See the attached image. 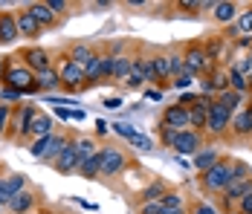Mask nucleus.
I'll return each mask as SVG.
<instances>
[{"label":"nucleus","instance_id":"f257e3e1","mask_svg":"<svg viewBox=\"0 0 252 214\" xmlns=\"http://www.w3.org/2000/svg\"><path fill=\"white\" fill-rule=\"evenodd\" d=\"M250 165H244V162H232V159H220L215 168H209L206 174L200 177V183H203V188L206 191H223L229 188V183L238 177V174H244Z\"/></svg>","mask_w":252,"mask_h":214},{"label":"nucleus","instance_id":"f03ea898","mask_svg":"<svg viewBox=\"0 0 252 214\" xmlns=\"http://www.w3.org/2000/svg\"><path fill=\"white\" fill-rule=\"evenodd\" d=\"M3 84H9V90H18L21 95L41 90V87H38V81H35V72L29 70V67H24V64H9Z\"/></svg>","mask_w":252,"mask_h":214},{"label":"nucleus","instance_id":"7ed1b4c3","mask_svg":"<svg viewBox=\"0 0 252 214\" xmlns=\"http://www.w3.org/2000/svg\"><path fill=\"white\" fill-rule=\"evenodd\" d=\"M183 61H186V70L191 72V75H209V72L215 70L212 67V58L206 55V47H200V44H189V49L183 52Z\"/></svg>","mask_w":252,"mask_h":214},{"label":"nucleus","instance_id":"20e7f679","mask_svg":"<svg viewBox=\"0 0 252 214\" xmlns=\"http://www.w3.org/2000/svg\"><path fill=\"white\" fill-rule=\"evenodd\" d=\"M58 78H61V84H64L67 90H81V87L87 84L84 67L76 64V61H70V58H64V64L58 67Z\"/></svg>","mask_w":252,"mask_h":214},{"label":"nucleus","instance_id":"39448f33","mask_svg":"<svg viewBox=\"0 0 252 214\" xmlns=\"http://www.w3.org/2000/svg\"><path fill=\"white\" fill-rule=\"evenodd\" d=\"M229 127H232V113H229L223 104H218L212 98V107H209V122H206V130L212 136H223Z\"/></svg>","mask_w":252,"mask_h":214},{"label":"nucleus","instance_id":"423d86ee","mask_svg":"<svg viewBox=\"0 0 252 214\" xmlns=\"http://www.w3.org/2000/svg\"><path fill=\"white\" fill-rule=\"evenodd\" d=\"M101 153V171L99 174H104V177H113V174H122L127 165V156L119 151V148H99Z\"/></svg>","mask_w":252,"mask_h":214},{"label":"nucleus","instance_id":"0eeeda50","mask_svg":"<svg viewBox=\"0 0 252 214\" xmlns=\"http://www.w3.org/2000/svg\"><path fill=\"white\" fill-rule=\"evenodd\" d=\"M64 145H67V139L64 136H44V139H38V142L32 145V156L35 159H55L61 151H64Z\"/></svg>","mask_w":252,"mask_h":214},{"label":"nucleus","instance_id":"6e6552de","mask_svg":"<svg viewBox=\"0 0 252 214\" xmlns=\"http://www.w3.org/2000/svg\"><path fill=\"white\" fill-rule=\"evenodd\" d=\"M250 188H252V171L247 168V171H244V174H238V177L229 183V188L223 191V206L229 209V203H238V200H241Z\"/></svg>","mask_w":252,"mask_h":214},{"label":"nucleus","instance_id":"1a4fd4ad","mask_svg":"<svg viewBox=\"0 0 252 214\" xmlns=\"http://www.w3.org/2000/svg\"><path fill=\"white\" fill-rule=\"evenodd\" d=\"M162 124H165V127H174V130H191V124H189V107H183V104H168V107L162 110Z\"/></svg>","mask_w":252,"mask_h":214},{"label":"nucleus","instance_id":"9d476101","mask_svg":"<svg viewBox=\"0 0 252 214\" xmlns=\"http://www.w3.org/2000/svg\"><path fill=\"white\" fill-rule=\"evenodd\" d=\"M78 159H81V153H78L76 142H67L64 145V151L52 159V168H55L58 174H70V171H76L78 168Z\"/></svg>","mask_w":252,"mask_h":214},{"label":"nucleus","instance_id":"9b49d317","mask_svg":"<svg viewBox=\"0 0 252 214\" xmlns=\"http://www.w3.org/2000/svg\"><path fill=\"white\" fill-rule=\"evenodd\" d=\"M24 67H29V70L35 72H44V70H50L52 64H50V52L47 49H41V47H29V49H24Z\"/></svg>","mask_w":252,"mask_h":214},{"label":"nucleus","instance_id":"f8f14e48","mask_svg":"<svg viewBox=\"0 0 252 214\" xmlns=\"http://www.w3.org/2000/svg\"><path fill=\"white\" fill-rule=\"evenodd\" d=\"M26 185V177L24 174H9V177H0V203H6L9 206V200L15 197V194H21Z\"/></svg>","mask_w":252,"mask_h":214},{"label":"nucleus","instance_id":"ddd939ff","mask_svg":"<svg viewBox=\"0 0 252 214\" xmlns=\"http://www.w3.org/2000/svg\"><path fill=\"white\" fill-rule=\"evenodd\" d=\"M200 145H203V136L197 130H180V136L171 145V151H177V153H197Z\"/></svg>","mask_w":252,"mask_h":214},{"label":"nucleus","instance_id":"4468645a","mask_svg":"<svg viewBox=\"0 0 252 214\" xmlns=\"http://www.w3.org/2000/svg\"><path fill=\"white\" fill-rule=\"evenodd\" d=\"M35 113H38V110H35L32 104H24V107H18V110L12 113V119H15V122H12V127H15V133H18V136H29V127H32Z\"/></svg>","mask_w":252,"mask_h":214},{"label":"nucleus","instance_id":"2eb2a0df","mask_svg":"<svg viewBox=\"0 0 252 214\" xmlns=\"http://www.w3.org/2000/svg\"><path fill=\"white\" fill-rule=\"evenodd\" d=\"M229 90V72L223 70H212L206 78H203V93L212 95V93H223Z\"/></svg>","mask_w":252,"mask_h":214},{"label":"nucleus","instance_id":"dca6fc26","mask_svg":"<svg viewBox=\"0 0 252 214\" xmlns=\"http://www.w3.org/2000/svg\"><path fill=\"white\" fill-rule=\"evenodd\" d=\"M18 15L12 12H0V44H12L18 38Z\"/></svg>","mask_w":252,"mask_h":214},{"label":"nucleus","instance_id":"f3484780","mask_svg":"<svg viewBox=\"0 0 252 214\" xmlns=\"http://www.w3.org/2000/svg\"><path fill=\"white\" fill-rule=\"evenodd\" d=\"M209 107H212V98L203 95L194 107H189V124H191V127H206V122H209Z\"/></svg>","mask_w":252,"mask_h":214},{"label":"nucleus","instance_id":"a211bd4d","mask_svg":"<svg viewBox=\"0 0 252 214\" xmlns=\"http://www.w3.org/2000/svg\"><path fill=\"white\" fill-rule=\"evenodd\" d=\"M99 171H101V153L99 151L90 153V156H81V159H78V174H81V177L93 180V177H99Z\"/></svg>","mask_w":252,"mask_h":214},{"label":"nucleus","instance_id":"6ab92c4d","mask_svg":"<svg viewBox=\"0 0 252 214\" xmlns=\"http://www.w3.org/2000/svg\"><path fill=\"white\" fill-rule=\"evenodd\" d=\"M232 133L235 136H250L252 133V107H244L238 116H232Z\"/></svg>","mask_w":252,"mask_h":214},{"label":"nucleus","instance_id":"aec40b11","mask_svg":"<svg viewBox=\"0 0 252 214\" xmlns=\"http://www.w3.org/2000/svg\"><path fill=\"white\" fill-rule=\"evenodd\" d=\"M41 29H44V26L38 24L29 12H21V15H18V32H21L24 38H38V35H41Z\"/></svg>","mask_w":252,"mask_h":214},{"label":"nucleus","instance_id":"412c9836","mask_svg":"<svg viewBox=\"0 0 252 214\" xmlns=\"http://www.w3.org/2000/svg\"><path fill=\"white\" fill-rule=\"evenodd\" d=\"M206 55L209 58H215V61H226L229 58V41L220 35V38H212V41H206Z\"/></svg>","mask_w":252,"mask_h":214},{"label":"nucleus","instance_id":"4be33fe9","mask_svg":"<svg viewBox=\"0 0 252 214\" xmlns=\"http://www.w3.org/2000/svg\"><path fill=\"white\" fill-rule=\"evenodd\" d=\"M26 12H29V15H32V18H35V21H38L41 26H52V24H55V18H58V15L52 12L47 3H32Z\"/></svg>","mask_w":252,"mask_h":214},{"label":"nucleus","instance_id":"5701e85b","mask_svg":"<svg viewBox=\"0 0 252 214\" xmlns=\"http://www.w3.org/2000/svg\"><path fill=\"white\" fill-rule=\"evenodd\" d=\"M29 136H38V139H44V136H52V119L47 113H35V119H32V127H29Z\"/></svg>","mask_w":252,"mask_h":214},{"label":"nucleus","instance_id":"b1692460","mask_svg":"<svg viewBox=\"0 0 252 214\" xmlns=\"http://www.w3.org/2000/svg\"><path fill=\"white\" fill-rule=\"evenodd\" d=\"M235 15H238V3H229V0L215 3V9H212V18H215L218 24H229Z\"/></svg>","mask_w":252,"mask_h":214},{"label":"nucleus","instance_id":"393cba45","mask_svg":"<svg viewBox=\"0 0 252 214\" xmlns=\"http://www.w3.org/2000/svg\"><path fill=\"white\" fill-rule=\"evenodd\" d=\"M32 203H35V197H32L29 191H21V194H15V197L9 200V209H12V214H26L32 209Z\"/></svg>","mask_w":252,"mask_h":214},{"label":"nucleus","instance_id":"a878e982","mask_svg":"<svg viewBox=\"0 0 252 214\" xmlns=\"http://www.w3.org/2000/svg\"><path fill=\"white\" fill-rule=\"evenodd\" d=\"M218 162H220V156H218V151H212V148H206L203 153H197V156H194V168H197V171H203V174H206L209 168H215Z\"/></svg>","mask_w":252,"mask_h":214},{"label":"nucleus","instance_id":"bb28decb","mask_svg":"<svg viewBox=\"0 0 252 214\" xmlns=\"http://www.w3.org/2000/svg\"><path fill=\"white\" fill-rule=\"evenodd\" d=\"M215 101H218V104H223L229 113L235 116V107H238V104L244 101V93H235V90H223V93H218V98H215Z\"/></svg>","mask_w":252,"mask_h":214},{"label":"nucleus","instance_id":"cd10ccee","mask_svg":"<svg viewBox=\"0 0 252 214\" xmlns=\"http://www.w3.org/2000/svg\"><path fill=\"white\" fill-rule=\"evenodd\" d=\"M154 70H157V84H159V81H165V78H174V75H171L168 52H165V55H154Z\"/></svg>","mask_w":252,"mask_h":214},{"label":"nucleus","instance_id":"c85d7f7f","mask_svg":"<svg viewBox=\"0 0 252 214\" xmlns=\"http://www.w3.org/2000/svg\"><path fill=\"white\" fill-rule=\"evenodd\" d=\"M35 81H38V87H41V90H55V87H58V84H61V78H58V70H44V72H38V75H35Z\"/></svg>","mask_w":252,"mask_h":214},{"label":"nucleus","instance_id":"c756f323","mask_svg":"<svg viewBox=\"0 0 252 214\" xmlns=\"http://www.w3.org/2000/svg\"><path fill=\"white\" fill-rule=\"evenodd\" d=\"M159 206H162L165 212H177V209H186V200H183L177 191H165V194L159 197Z\"/></svg>","mask_w":252,"mask_h":214},{"label":"nucleus","instance_id":"7c9ffc66","mask_svg":"<svg viewBox=\"0 0 252 214\" xmlns=\"http://www.w3.org/2000/svg\"><path fill=\"white\" fill-rule=\"evenodd\" d=\"M130 70H133V61L130 58H122V55L113 58V78L116 81H125L127 75H130Z\"/></svg>","mask_w":252,"mask_h":214},{"label":"nucleus","instance_id":"2f4dec72","mask_svg":"<svg viewBox=\"0 0 252 214\" xmlns=\"http://www.w3.org/2000/svg\"><path fill=\"white\" fill-rule=\"evenodd\" d=\"M247 87H250V78H247L241 70H235V67H232V70H229V90H235V93H244Z\"/></svg>","mask_w":252,"mask_h":214},{"label":"nucleus","instance_id":"473e14b6","mask_svg":"<svg viewBox=\"0 0 252 214\" xmlns=\"http://www.w3.org/2000/svg\"><path fill=\"white\" fill-rule=\"evenodd\" d=\"M93 55H96V52H93L90 47H84V44H76V47L70 49V61H76V64H81V67H84Z\"/></svg>","mask_w":252,"mask_h":214},{"label":"nucleus","instance_id":"72a5a7b5","mask_svg":"<svg viewBox=\"0 0 252 214\" xmlns=\"http://www.w3.org/2000/svg\"><path fill=\"white\" fill-rule=\"evenodd\" d=\"M235 29H238V35H241V38H250V35H252V6L247 9V12H241V15H238V26H235Z\"/></svg>","mask_w":252,"mask_h":214},{"label":"nucleus","instance_id":"f704fd0d","mask_svg":"<svg viewBox=\"0 0 252 214\" xmlns=\"http://www.w3.org/2000/svg\"><path fill=\"white\" fill-rule=\"evenodd\" d=\"M165 194V183L162 180H157V183H151L148 188L142 191V203H151V200H159Z\"/></svg>","mask_w":252,"mask_h":214},{"label":"nucleus","instance_id":"c9c22d12","mask_svg":"<svg viewBox=\"0 0 252 214\" xmlns=\"http://www.w3.org/2000/svg\"><path fill=\"white\" fill-rule=\"evenodd\" d=\"M127 87H139V84H145V70H142V64H139V58L133 61V70H130V75L125 78Z\"/></svg>","mask_w":252,"mask_h":214},{"label":"nucleus","instance_id":"e433bc0d","mask_svg":"<svg viewBox=\"0 0 252 214\" xmlns=\"http://www.w3.org/2000/svg\"><path fill=\"white\" fill-rule=\"evenodd\" d=\"M84 72H87V81L93 84L96 78H101V55H93L87 64H84Z\"/></svg>","mask_w":252,"mask_h":214},{"label":"nucleus","instance_id":"4c0bfd02","mask_svg":"<svg viewBox=\"0 0 252 214\" xmlns=\"http://www.w3.org/2000/svg\"><path fill=\"white\" fill-rule=\"evenodd\" d=\"M130 145H133L136 151H142V153H151L154 151V139L151 136H145V133H136V136L130 139Z\"/></svg>","mask_w":252,"mask_h":214},{"label":"nucleus","instance_id":"58836bf2","mask_svg":"<svg viewBox=\"0 0 252 214\" xmlns=\"http://www.w3.org/2000/svg\"><path fill=\"white\" fill-rule=\"evenodd\" d=\"M194 78H197V75H191L189 70H183L180 75H174V81H171V84H174L177 90H186V87H191V84H194Z\"/></svg>","mask_w":252,"mask_h":214},{"label":"nucleus","instance_id":"ea45409f","mask_svg":"<svg viewBox=\"0 0 252 214\" xmlns=\"http://www.w3.org/2000/svg\"><path fill=\"white\" fill-rule=\"evenodd\" d=\"M76 148H78V153H81V156H90V153H96V151H99V148L93 145L90 136H81V139L76 142Z\"/></svg>","mask_w":252,"mask_h":214},{"label":"nucleus","instance_id":"a19ab883","mask_svg":"<svg viewBox=\"0 0 252 214\" xmlns=\"http://www.w3.org/2000/svg\"><path fill=\"white\" fill-rule=\"evenodd\" d=\"M168 61H171V75H180V72L186 70V61H183L180 52H168Z\"/></svg>","mask_w":252,"mask_h":214},{"label":"nucleus","instance_id":"79ce46f5","mask_svg":"<svg viewBox=\"0 0 252 214\" xmlns=\"http://www.w3.org/2000/svg\"><path fill=\"white\" fill-rule=\"evenodd\" d=\"M159 136H162V142L171 148V145L177 142V136H180V130H174V127H165V124H162V127H159Z\"/></svg>","mask_w":252,"mask_h":214},{"label":"nucleus","instance_id":"37998d69","mask_svg":"<svg viewBox=\"0 0 252 214\" xmlns=\"http://www.w3.org/2000/svg\"><path fill=\"white\" fill-rule=\"evenodd\" d=\"M238 214H252V188L238 200Z\"/></svg>","mask_w":252,"mask_h":214},{"label":"nucleus","instance_id":"c03bdc74","mask_svg":"<svg viewBox=\"0 0 252 214\" xmlns=\"http://www.w3.org/2000/svg\"><path fill=\"white\" fill-rule=\"evenodd\" d=\"M113 130H116V133H119V136H125L127 142H130V139H133V136H136V130H133V127H130V124H125V122H116V124H113Z\"/></svg>","mask_w":252,"mask_h":214},{"label":"nucleus","instance_id":"a18cd8bd","mask_svg":"<svg viewBox=\"0 0 252 214\" xmlns=\"http://www.w3.org/2000/svg\"><path fill=\"white\" fill-rule=\"evenodd\" d=\"M142 70H145V81H157V70H154V58H139Z\"/></svg>","mask_w":252,"mask_h":214},{"label":"nucleus","instance_id":"49530a36","mask_svg":"<svg viewBox=\"0 0 252 214\" xmlns=\"http://www.w3.org/2000/svg\"><path fill=\"white\" fill-rule=\"evenodd\" d=\"M9 119H12V107H9V104H0V136L6 133V124H9Z\"/></svg>","mask_w":252,"mask_h":214},{"label":"nucleus","instance_id":"de8ad7c7","mask_svg":"<svg viewBox=\"0 0 252 214\" xmlns=\"http://www.w3.org/2000/svg\"><path fill=\"white\" fill-rule=\"evenodd\" d=\"M139 214H162V206H159V200L142 203V206H139Z\"/></svg>","mask_w":252,"mask_h":214},{"label":"nucleus","instance_id":"09e8293b","mask_svg":"<svg viewBox=\"0 0 252 214\" xmlns=\"http://www.w3.org/2000/svg\"><path fill=\"white\" fill-rule=\"evenodd\" d=\"M47 6H50L55 15H61V12L67 9V3H64V0H47Z\"/></svg>","mask_w":252,"mask_h":214},{"label":"nucleus","instance_id":"8fccbe9b","mask_svg":"<svg viewBox=\"0 0 252 214\" xmlns=\"http://www.w3.org/2000/svg\"><path fill=\"white\" fill-rule=\"evenodd\" d=\"M191 214H215V209H212V206H206V203H194Z\"/></svg>","mask_w":252,"mask_h":214},{"label":"nucleus","instance_id":"3c124183","mask_svg":"<svg viewBox=\"0 0 252 214\" xmlns=\"http://www.w3.org/2000/svg\"><path fill=\"white\" fill-rule=\"evenodd\" d=\"M3 98H6V101H18V98H21V93H18V90H9V87H6V90H3Z\"/></svg>","mask_w":252,"mask_h":214},{"label":"nucleus","instance_id":"603ef678","mask_svg":"<svg viewBox=\"0 0 252 214\" xmlns=\"http://www.w3.org/2000/svg\"><path fill=\"white\" fill-rule=\"evenodd\" d=\"M104 107H110V110H116V107H122V98H107V101H104Z\"/></svg>","mask_w":252,"mask_h":214},{"label":"nucleus","instance_id":"864d4df0","mask_svg":"<svg viewBox=\"0 0 252 214\" xmlns=\"http://www.w3.org/2000/svg\"><path fill=\"white\" fill-rule=\"evenodd\" d=\"M6 70H9V67H6V58H0V84H3V78H6Z\"/></svg>","mask_w":252,"mask_h":214},{"label":"nucleus","instance_id":"5fc2aeb1","mask_svg":"<svg viewBox=\"0 0 252 214\" xmlns=\"http://www.w3.org/2000/svg\"><path fill=\"white\" fill-rule=\"evenodd\" d=\"M148 98H154V101H159V98H162V90H151V93H148Z\"/></svg>","mask_w":252,"mask_h":214},{"label":"nucleus","instance_id":"6e6d98bb","mask_svg":"<svg viewBox=\"0 0 252 214\" xmlns=\"http://www.w3.org/2000/svg\"><path fill=\"white\" fill-rule=\"evenodd\" d=\"M250 81H252V78H250Z\"/></svg>","mask_w":252,"mask_h":214}]
</instances>
